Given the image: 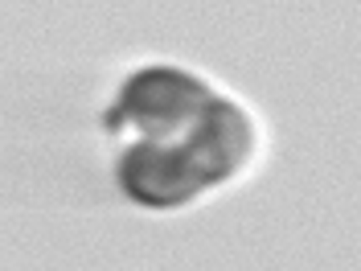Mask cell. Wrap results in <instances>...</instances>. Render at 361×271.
I'll return each instance as SVG.
<instances>
[{
	"label": "cell",
	"mask_w": 361,
	"mask_h": 271,
	"mask_svg": "<svg viewBox=\"0 0 361 271\" xmlns=\"http://www.w3.org/2000/svg\"><path fill=\"white\" fill-rule=\"evenodd\" d=\"M250 152V124L222 99L202 124L169 144H135L119 164V181L144 205H177L197 189L230 177Z\"/></svg>",
	"instance_id": "cell-1"
},
{
	"label": "cell",
	"mask_w": 361,
	"mask_h": 271,
	"mask_svg": "<svg viewBox=\"0 0 361 271\" xmlns=\"http://www.w3.org/2000/svg\"><path fill=\"white\" fill-rule=\"evenodd\" d=\"M214 107V95L180 74V70L157 66V70H140L132 83L123 87V99L115 107L111 124H132L135 132L144 136V144H169L189 136Z\"/></svg>",
	"instance_id": "cell-2"
}]
</instances>
